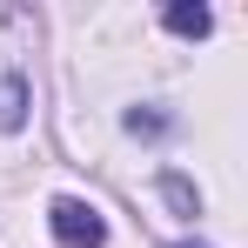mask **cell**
Masks as SVG:
<instances>
[{"label":"cell","mask_w":248,"mask_h":248,"mask_svg":"<svg viewBox=\"0 0 248 248\" xmlns=\"http://www.w3.org/2000/svg\"><path fill=\"white\" fill-rule=\"evenodd\" d=\"M47 228H54L61 248H101V242H108L101 208H94V202H74V195H61V202L47 208Z\"/></svg>","instance_id":"6da1fadb"},{"label":"cell","mask_w":248,"mask_h":248,"mask_svg":"<svg viewBox=\"0 0 248 248\" xmlns=\"http://www.w3.org/2000/svg\"><path fill=\"white\" fill-rule=\"evenodd\" d=\"M161 20H168V34H181V41H202L208 27H215V14H208L202 0H195V7H188V0H174V7L161 14Z\"/></svg>","instance_id":"7a4b0ae2"},{"label":"cell","mask_w":248,"mask_h":248,"mask_svg":"<svg viewBox=\"0 0 248 248\" xmlns=\"http://www.w3.org/2000/svg\"><path fill=\"white\" fill-rule=\"evenodd\" d=\"M20 114H27V81L7 74L0 81V127H20Z\"/></svg>","instance_id":"3957f363"},{"label":"cell","mask_w":248,"mask_h":248,"mask_svg":"<svg viewBox=\"0 0 248 248\" xmlns=\"http://www.w3.org/2000/svg\"><path fill=\"white\" fill-rule=\"evenodd\" d=\"M127 127H134V134H161L168 114H141V108H134V114H127Z\"/></svg>","instance_id":"277c9868"},{"label":"cell","mask_w":248,"mask_h":248,"mask_svg":"<svg viewBox=\"0 0 248 248\" xmlns=\"http://www.w3.org/2000/svg\"><path fill=\"white\" fill-rule=\"evenodd\" d=\"M161 188H168V202H174V208H188V215H195V195H188V181H174V174H168Z\"/></svg>","instance_id":"5b68a950"},{"label":"cell","mask_w":248,"mask_h":248,"mask_svg":"<svg viewBox=\"0 0 248 248\" xmlns=\"http://www.w3.org/2000/svg\"><path fill=\"white\" fill-rule=\"evenodd\" d=\"M174 248H195V242H174Z\"/></svg>","instance_id":"8992f818"}]
</instances>
